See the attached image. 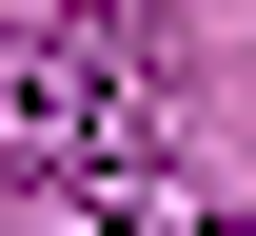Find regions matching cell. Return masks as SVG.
Returning <instances> with one entry per match:
<instances>
[{"mask_svg": "<svg viewBox=\"0 0 256 236\" xmlns=\"http://www.w3.org/2000/svg\"><path fill=\"white\" fill-rule=\"evenodd\" d=\"M178 138V39L118 20V0H60V20H0V197H79V177H138Z\"/></svg>", "mask_w": 256, "mask_h": 236, "instance_id": "1", "label": "cell"}, {"mask_svg": "<svg viewBox=\"0 0 256 236\" xmlns=\"http://www.w3.org/2000/svg\"><path fill=\"white\" fill-rule=\"evenodd\" d=\"M178 236H256V217H178Z\"/></svg>", "mask_w": 256, "mask_h": 236, "instance_id": "2", "label": "cell"}]
</instances>
